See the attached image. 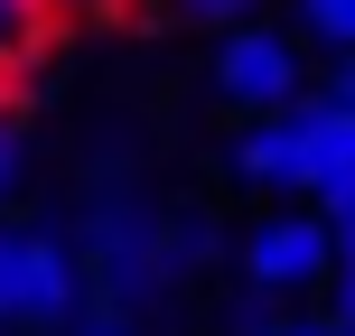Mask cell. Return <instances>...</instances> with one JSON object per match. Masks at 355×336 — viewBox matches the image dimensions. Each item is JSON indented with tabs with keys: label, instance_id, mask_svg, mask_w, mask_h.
<instances>
[{
	"label": "cell",
	"instance_id": "cell-1",
	"mask_svg": "<svg viewBox=\"0 0 355 336\" xmlns=\"http://www.w3.org/2000/svg\"><path fill=\"white\" fill-rule=\"evenodd\" d=\"M178 281V262H168V215H150V206H94L85 215V308L94 318H122V308H150L159 290Z\"/></svg>",
	"mask_w": 355,
	"mask_h": 336
},
{
	"label": "cell",
	"instance_id": "cell-2",
	"mask_svg": "<svg viewBox=\"0 0 355 336\" xmlns=\"http://www.w3.org/2000/svg\"><path fill=\"white\" fill-rule=\"evenodd\" d=\"M337 131H346V112L327 103V94H300V103L262 112V122L234 141V187H252V196H309L318 187V159L337 150Z\"/></svg>",
	"mask_w": 355,
	"mask_h": 336
},
{
	"label": "cell",
	"instance_id": "cell-3",
	"mask_svg": "<svg viewBox=\"0 0 355 336\" xmlns=\"http://www.w3.org/2000/svg\"><path fill=\"white\" fill-rule=\"evenodd\" d=\"M85 318V262L37 224H0V327H66Z\"/></svg>",
	"mask_w": 355,
	"mask_h": 336
},
{
	"label": "cell",
	"instance_id": "cell-4",
	"mask_svg": "<svg viewBox=\"0 0 355 336\" xmlns=\"http://www.w3.org/2000/svg\"><path fill=\"white\" fill-rule=\"evenodd\" d=\"M243 281L262 290V299H300V290H327V271H337V224L327 215H300V206H281V215H262V224L243 233Z\"/></svg>",
	"mask_w": 355,
	"mask_h": 336
},
{
	"label": "cell",
	"instance_id": "cell-5",
	"mask_svg": "<svg viewBox=\"0 0 355 336\" xmlns=\"http://www.w3.org/2000/svg\"><path fill=\"white\" fill-rule=\"evenodd\" d=\"M215 94H225L234 112H281V103H300V47H290L281 28H225V47H215Z\"/></svg>",
	"mask_w": 355,
	"mask_h": 336
},
{
	"label": "cell",
	"instance_id": "cell-6",
	"mask_svg": "<svg viewBox=\"0 0 355 336\" xmlns=\"http://www.w3.org/2000/svg\"><path fill=\"white\" fill-rule=\"evenodd\" d=\"M56 28H66V10H56V0H0V66L28 75L37 56L56 47Z\"/></svg>",
	"mask_w": 355,
	"mask_h": 336
},
{
	"label": "cell",
	"instance_id": "cell-7",
	"mask_svg": "<svg viewBox=\"0 0 355 336\" xmlns=\"http://www.w3.org/2000/svg\"><path fill=\"white\" fill-rule=\"evenodd\" d=\"M309 196H318V215H327V224H355V112H346L337 150L318 159V187H309Z\"/></svg>",
	"mask_w": 355,
	"mask_h": 336
},
{
	"label": "cell",
	"instance_id": "cell-8",
	"mask_svg": "<svg viewBox=\"0 0 355 336\" xmlns=\"http://www.w3.org/2000/svg\"><path fill=\"white\" fill-rule=\"evenodd\" d=\"M168 262H178V281L215 262V224H206V215H168Z\"/></svg>",
	"mask_w": 355,
	"mask_h": 336
},
{
	"label": "cell",
	"instance_id": "cell-9",
	"mask_svg": "<svg viewBox=\"0 0 355 336\" xmlns=\"http://www.w3.org/2000/svg\"><path fill=\"white\" fill-rule=\"evenodd\" d=\"M300 28L318 37V47L346 56V47H355V0H300Z\"/></svg>",
	"mask_w": 355,
	"mask_h": 336
},
{
	"label": "cell",
	"instance_id": "cell-10",
	"mask_svg": "<svg viewBox=\"0 0 355 336\" xmlns=\"http://www.w3.org/2000/svg\"><path fill=\"white\" fill-rule=\"evenodd\" d=\"M234 336H318V318H281V299L252 290V299L234 308Z\"/></svg>",
	"mask_w": 355,
	"mask_h": 336
},
{
	"label": "cell",
	"instance_id": "cell-11",
	"mask_svg": "<svg viewBox=\"0 0 355 336\" xmlns=\"http://www.w3.org/2000/svg\"><path fill=\"white\" fill-rule=\"evenodd\" d=\"M327 318L355 327V224H337V271H327Z\"/></svg>",
	"mask_w": 355,
	"mask_h": 336
},
{
	"label": "cell",
	"instance_id": "cell-12",
	"mask_svg": "<svg viewBox=\"0 0 355 336\" xmlns=\"http://www.w3.org/2000/svg\"><path fill=\"white\" fill-rule=\"evenodd\" d=\"M168 19H187V28H243V10L252 0H159Z\"/></svg>",
	"mask_w": 355,
	"mask_h": 336
},
{
	"label": "cell",
	"instance_id": "cell-13",
	"mask_svg": "<svg viewBox=\"0 0 355 336\" xmlns=\"http://www.w3.org/2000/svg\"><path fill=\"white\" fill-rule=\"evenodd\" d=\"M66 19H122V10H141V0H56Z\"/></svg>",
	"mask_w": 355,
	"mask_h": 336
},
{
	"label": "cell",
	"instance_id": "cell-14",
	"mask_svg": "<svg viewBox=\"0 0 355 336\" xmlns=\"http://www.w3.org/2000/svg\"><path fill=\"white\" fill-rule=\"evenodd\" d=\"M327 103H337V112H355V47L337 56V85H327Z\"/></svg>",
	"mask_w": 355,
	"mask_h": 336
},
{
	"label": "cell",
	"instance_id": "cell-15",
	"mask_svg": "<svg viewBox=\"0 0 355 336\" xmlns=\"http://www.w3.org/2000/svg\"><path fill=\"white\" fill-rule=\"evenodd\" d=\"M19 187V141H10V122H0V196Z\"/></svg>",
	"mask_w": 355,
	"mask_h": 336
},
{
	"label": "cell",
	"instance_id": "cell-16",
	"mask_svg": "<svg viewBox=\"0 0 355 336\" xmlns=\"http://www.w3.org/2000/svg\"><path fill=\"white\" fill-rule=\"evenodd\" d=\"M10 112H19V75L0 66V122H10Z\"/></svg>",
	"mask_w": 355,
	"mask_h": 336
},
{
	"label": "cell",
	"instance_id": "cell-17",
	"mask_svg": "<svg viewBox=\"0 0 355 336\" xmlns=\"http://www.w3.org/2000/svg\"><path fill=\"white\" fill-rule=\"evenodd\" d=\"M75 336H131V327L122 318H94V327H75Z\"/></svg>",
	"mask_w": 355,
	"mask_h": 336
},
{
	"label": "cell",
	"instance_id": "cell-18",
	"mask_svg": "<svg viewBox=\"0 0 355 336\" xmlns=\"http://www.w3.org/2000/svg\"><path fill=\"white\" fill-rule=\"evenodd\" d=\"M318 336H355V327H346V318H318Z\"/></svg>",
	"mask_w": 355,
	"mask_h": 336
}]
</instances>
